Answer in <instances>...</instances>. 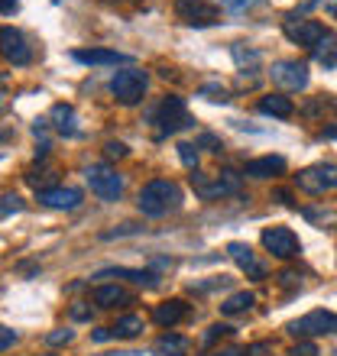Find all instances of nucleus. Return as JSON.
Returning <instances> with one entry per match:
<instances>
[{
	"mask_svg": "<svg viewBox=\"0 0 337 356\" xmlns=\"http://www.w3.org/2000/svg\"><path fill=\"white\" fill-rule=\"evenodd\" d=\"M136 207L146 217H166L168 211L182 207V188L175 181H168V178H152L150 185H143L140 197H136Z\"/></svg>",
	"mask_w": 337,
	"mask_h": 356,
	"instance_id": "nucleus-1",
	"label": "nucleus"
},
{
	"mask_svg": "<svg viewBox=\"0 0 337 356\" xmlns=\"http://www.w3.org/2000/svg\"><path fill=\"white\" fill-rule=\"evenodd\" d=\"M150 123H152V130H156V136L162 140L168 133H178V130H185V127H191V113H188L182 97L166 94V97L150 111Z\"/></svg>",
	"mask_w": 337,
	"mask_h": 356,
	"instance_id": "nucleus-2",
	"label": "nucleus"
},
{
	"mask_svg": "<svg viewBox=\"0 0 337 356\" xmlns=\"http://www.w3.org/2000/svg\"><path fill=\"white\" fill-rule=\"evenodd\" d=\"M146 88H150V78H146V72H140V68H123V72H117V75L111 78V94L123 107L140 104Z\"/></svg>",
	"mask_w": 337,
	"mask_h": 356,
	"instance_id": "nucleus-3",
	"label": "nucleus"
},
{
	"mask_svg": "<svg viewBox=\"0 0 337 356\" xmlns=\"http://www.w3.org/2000/svg\"><path fill=\"white\" fill-rule=\"evenodd\" d=\"M285 330H289L292 337H299V340L328 337V334H337V314H331V311H308L305 318L292 321Z\"/></svg>",
	"mask_w": 337,
	"mask_h": 356,
	"instance_id": "nucleus-4",
	"label": "nucleus"
},
{
	"mask_svg": "<svg viewBox=\"0 0 337 356\" xmlns=\"http://www.w3.org/2000/svg\"><path fill=\"white\" fill-rule=\"evenodd\" d=\"M191 188H195L205 201H211V197H224V195H237V191H240V175H237V172H230V169L217 172L214 178H207V175H201V172H195V175H191Z\"/></svg>",
	"mask_w": 337,
	"mask_h": 356,
	"instance_id": "nucleus-5",
	"label": "nucleus"
},
{
	"mask_svg": "<svg viewBox=\"0 0 337 356\" xmlns=\"http://www.w3.org/2000/svg\"><path fill=\"white\" fill-rule=\"evenodd\" d=\"M299 188L308 191V195H328V191H337V165L334 162H318V165L301 169Z\"/></svg>",
	"mask_w": 337,
	"mask_h": 356,
	"instance_id": "nucleus-6",
	"label": "nucleus"
},
{
	"mask_svg": "<svg viewBox=\"0 0 337 356\" xmlns=\"http://www.w3.org/2000/svg\"><path fill=\"white\" fill-rule=\"evenodd\" d=\"M282 33L295 42V46H305L311 52V49L318 46L321 39L328 36L331 29H324V23H318V19H285V26H282Z\"/></svg>",
	"mask_w": 337,
	"mask_h": 356,
	"instance_id": "nucleus-7",
	"label": "nucleus"
},
{
	"mask_svg": "<svg viewBox=\"0 0 337 356\" xmlns=\"http://www.w3.org/2000/svg\"><path fill=\"white\" fill-rule=\"evenodd\" d=\"M172 10H175V17L182 19V23H188V26H211V23L221 19L217 7L207 3V0H175Z\"/></svg>",
	"mask_w": 337,
	"mask_h": 356,
	"instance_id": "nucleus-8",
	"label": "nucleus"
},
{
	"mask_svg": "<svg viewBox=\"0 0 337 356\" xmlns=\"http://www.w3.org/2000/svg\"><path fill=\"white\" fill-rule=\"evenodd\" d=\"M84 178H88L91 191L101 197V201H117L123 191V178L113 169H107V165H91V169L84 172Z\"/></svg>",
	"mask_w": 337,
	"mask_h": 356,
	"instance_id": "nucleus-9",
	"label": "nucleus"
},
{
	"mask_svg": "<svg viewBox=\"0 0 337 356\" xmlns=\"http://www.w3.org/2000/svg\"><path fill=\"white\" fill-rule=\"evenodd\" d=\"M269 75H272V81L279 88H285V91H301V88L308 85V65L299 62V58H282V62H276Z\"/></svg>",
	"mask_w": 337,
	"mask_h": 356,
	"instance_id": "nucleus-10",
	"label": "nucleus"
},
{
	"mask_svg": "<svg viewBox=\"0 0 337 356\" xmlns=\"http://www.w3.org/2000/svg\"><path fill=\"white\" fill-rule=\"evenodd\" d=\"M262 246H266L276 259L299 256V236L292 234L289 227H269V230H262Z\"/></svg>",
	"mask_w": 337,
	"mask_h": 356,
	"instance_id": "nucleus-11",
	"label": "nucleus"
},
{
	"mask_svg": "<svg viewBox=\"0 0 337 356\" xmlns=\"http://www.w3.org/2000/svg\"><path fill=\"white\" fill-rule=\"evenodd\" d=\"M227 256L237 263V269L246 272V279H266V266L256 259V253H253L246 243H240V240H234V243H227Z\"/></svg>",
	"mask_w": 337,
	"mask_h": 356,
	"instance_id": "nucleus-12",
	"label": "nucleus"
},
{
	"mask_svg": "<svg viewBox=\"0 0 337 356\" xmlns=\"http://www.w3.org/2000/svg\"><path fill=\"white\" fill-rule=\"evenodd\" d=\"M0 42H3V56H7V62H13V65H29V62H33V52H29L26 39H23L19 29L3 26L0 29Z\"/></svg>",
	"mask_w": 337,
	"mask_h": 356,
	"instance_id": "nucleus-13",
	"label": "nucleus"
},
{
	"mask_svg": "<svg viewBox=\"0 0 337 356\" xmlns=\"http://www.w3.org/2000/svg\"><path fill=\"white\" fill-rule=\"evenodd\" d=\"M36 195H39V204L52 207V211H75L81 204V191L78 188H42Z\"/></svg>",
	"mask_w": 337,
	"mask_h": 356,
	"instance_id": "nucleus-14",
	"label": "nucleus"
},
{
	"mask_svg": "<svg viewBox=\"0 0 337 356\" xmlns=\"http://www.w3.org/2000/svg\"><path fill=\"white\" fill-rule=\"evenodd\" d=\"M185 318H188V305L182 298H168L152 308V321H156L159 327H175V324H182Z\"/></svg>",
	"mask_w": 337,
	"mask_h": 356,
	"instance_id": "nucleus-15",
	"label": "nucleus"
},
{
	"mask_svg": "<svg viewBox=\"0 0 337 356\" xmlns=\"http://www.w3.org/2000/svg\"><path fill=\"white\" fill-rule=\"evenodd\" d=\"M75 62H84V65H123V62H130V56L113 52V49H78Z\"/></svg>",
	"mask_w": 337,
	"mask_h": 356,
	"instance_id": "nucleus-16",
	"label": "nucleus"
},
{
	"mask_svg": "<svg viewBox=\"0 0 337 356\" xmlns=\"http://www.w3.org/2000/svg\"><path fill=\"white\" fill-rule=\"evenodd\" d=\"M91 301L97 308H117V305H130V291H123L120 285H97L91 291Z\"/></svg>",
	"mask_w": 337,
	"mask_h": 356,
	"instance_id": "nucleus-17",
	"label": "nucleus"
},
{
	"mask_svg": "<svg viewBox=\"0 0 337 356\" xmlns=\"http://www.w3.org/2000/svg\"><path fill=\"white\" fill-rule=\"evenodd\" d=\"M49 120H52V127H56L62 136H78V117H75V111L68 107V104H56L52 107V113H49Z\"/></svg>",
	"mask_w": 337,
	"mask_h": 356,
	"instance_id": "nucleus-18",
	"label": "nucleus"
},
{
	"mask_svg": "<svg viewBox=\"0 0 337 356\" xmlns=\"http://www.w3.org/2000/svg\"><path fill=\"white\" fill-rule=\"evenodd\" d=\"M285 169V159L282 156H262V159H250L246 162L244 175L250 178H269V175H279Z\"/></svg>",
	"mask_w": 337,
	"mask_h": 356,
	"instance_id": "nucleus-19",
	"label": "nucleus"
},
{
	"mask_svg": "<svg viewBox=\"0 0 337 356\" xmlns=\"http://www.w3.org/2000/svg\"><path fill=\"white\" fill-rule=\"evenodd\" d=\"M94 279H127L133 285H156V272H146V269H101Z\"/></svg>",
	"mask_w": 337,
	"mask_h": 356,
	"instance_id": "nucleus-20",
	"label": "nucleus"
},
{
	"mask_svg": "<svg viewBox=\"0 0 337 356\" xmlns=\"http://www.w3.org/2000/svg\"><path fill=\"white\" fill-rule=\"evenodd\" d=\"M260 113H266V117H279V120H285V117H292L295 113V107H292V101L285 97V94H266V97H260Z\"/></svg>",
	"mask_w": 337,
	"mask_h": 356,
	"instance_id": "nucleus-21",
	"label": "nucleus"
},
{
	"mask_svg": "<svg viewBox=\"0 0 337 356\" xmlns=\"http://www.w3.org/2000/svg\"><path fill=\"white\" fill-rule=\"evenodd\" d=\"M143 327H146V324H143L140 314H127V318H120L111 330H113V337H120V340H133V337H140V334H143Z\"/></svg>",
	"mask_w": 337,
	"mask_h": 356,
	"instance_id": "nucleus-22",
	"label": "nucleus"
},
{
	"mask_svg": "<svg viewBox=\"0 0 337 356\" xmlns=\"http://www.w3.org/2000/svg\"><path fill=\"white\" fill-rule=\"evenodd\" d=\"M311 56L318 58L324 68H334L337 65V36H334V33H328V36L321 39L318 46L311 49Z\"/></svg>",
	"mask_w": 337,
	"mask_h": 356,
	"instance_id": "nucleus-23",
	"label": "nucleus"
},
{
	"mask_svg": "<svg viewBox=\"0 0 337 356\" xmlns=\"http://www.w3.org/2000/svg\"><path fill=\"white\" fill-rule=\"evenodd\" d=\"M156 350L166 356H185L188 353V340L178 337V334H162L159 340H156Z\"/></svg>",
	"mask_w": 337,
	"mask_h": 356,
	"instance_id": "nucleus-24",
	"label": "nucleus"
},
{
	"mask_svg": "<svg viewBox=\"0 0 337 356\" xmlns=\"http://www.w3.org/2000/svg\"><path fill=\"white\" fill-rule=\"evenodd\" d=\"M253 291H237V295H230L227 301H221V311L224 314H244V311L253 308Z\"/></svg>",
	"mask_w": 337,
	"mask_h": 356,
	"instance_id": "nucleus-25",
	"label": "nucleus"
},
{
	"mask_svg": "<svg viewBox=\"0 0 337 356\" xmlns=\"http://www.w3.org/2000/svg\"><path fill=\"white\" fill-rule=\"evenodd\" d=\"M178 159H182V165H185V169L195 172V165H198V146H191V143H178Z\"/></svg>",
	"mask_w": 337,
	"mask_h": 356,
	"instance_id": "nucleus-26",
	"label": "nucleus"
},
{
	"mask_svg": "<svg viewBox=\"0 0 337 356\" xmlns=\"http://www.w3.org/2000/svg\"><path fill=\"white\" fill-rule=\"evenodd\" d=\"M230 330H234V327H224V324H214V327H207V334H205V337H201V343H205V347H211L214 340H221V337H224V334H230Z\"/></svg>",
	"mask_w": 337,
	"mask_h": 356,
	"instance_id": "nucleus-27",
	"label": "nucleus"
},
{
	"mask_svg": "<svg viewBox=\"0 0 337 356\" xmlns=\"http://www.w3.org/2000/svg\"><path fill=\"white\" fill-rule=\"evenodd\" d=\"M256 3H260V0H221V7L230 10V13H244V10L256 7Z\"/></svg>",
	"mask_w": 337,
	"mask_h": 356,
	"instance_id": "nucleus-28",
	"label": "nucleus"
},
{
	"mask_svg": "<svg viewBox=\"0 0 337 356\" xmlns=\"http://www.w3.org/2000/svg\"><path fill=\"white\" fill-rule=\"evenodd\" d=\"M289 356H321V353H318V347H315L311 340H299V343L289 350Z\"/></svg>",
	"mask_w": 337,
	"mask_h": 356,
	"instance_id": "nucleus-29",
	"label": "nucleus"
},
{
	"mask_svg": "<svg viewBox=\"0 0 337 356\" xmlns=\"http://www.w3.org/2000/svg\"><path fill=\"white\" fill-rule=\"evenodd\" d=\"M19 207H23V204H19L17 195H3V211H0V214H3V220H7L10 214H17Z\"/></svg>",
	"mask_w": 337,
	"mask_h": 356,
	"instance_id": "nucleus-30",
	"label": "nucleus"
},
{
	"mask_svg": "<svg viewBox=\"0 0 337 356\" xmlns=\"http://www.w3.org/2000/svg\"><path fill=\"white\" fill-rule=\"evenodd\" d=\"M104 156H107V159H123V156H127V146H123V143H107V146H104Z\"/></svg>",
	"mask_w": 337,
	"mask_h": 356,
	"instance_id": "nucleus-31",
	"label": "nucleus"
},
{
	"mask_svg": "<svg viewBox=\"0 0 337 356\" xmlns=\"http://www.w3.org/2000/svg\"><path fill=\"white\" fill-rule=\"evenodd\" d=\"M49 343H52V347H58V343H68V340H72V330H56V334H49Z\"/></svg>",
	"mask_w": 337,
	"mask_h": 356,
	"instance_id": "nucleus-32",
	"label": "nucleus"
},
{
	"mask_svg": "<svg viewBox=\"0 0 337 356\" xmlns=\"http://www.w3.org/2000/svg\"><path fill=\"white\" fill-rule=\"evenodd\" d=\"M198 146H211V152H221V143H217V136H211V133H205V136L198 140Z\"/></svg>",
	"mask_w": 337,
	"mask_h": 356,
	"instance_id": "nucleus-33",
	"label": "nucleus"
},
{
	"mask_svg": "<svg viewBox=\"0 0 337 356\" xmlns=\"http://www.w3.org/2000/svg\"><path fill=\"white\" fill-rule=\"evenodd\" d=\"M13 340H17V334H13L10 327H3V334H0V347L10 350V347H13Z\"/></svg>",
	"mask_w": 337,
	"mask_h": 356,
	"instance_id": "nucleus-34",
	"label": "nucleus"
},
{
	"mask_svg": "<svg viewBox=\"0 0 337 356\" xmlns=\"http://www.w3.org/2000/svg\"><path fill=\"white\" fill-rule=\"evenodd\" d=\"M205 356H246V353L237 347H224V350H211V353H205Z\"/></svg>",
	"mask_w": 337,
	"mask_h": 356,
	"instance_id": "nucleus-35",
	"label": "nucleus"
},
{
	"mask_svg": "<svg viewBox=\"0 0 337 356\" xmlns=\"http://www.w3.org/2000/svg\"><path fill=\"white\" fill-rule=\"evenodd\" d=\"M88 314H91V311L84 308V305H75V308H72V318H75V321H84Z\"/></svg>",
	"mask_w": 337,
	"mask_h": 356,
	"instance_id": "nucleus-36",
	"label": "nucleus"
},
{
	"mask_svg": "<svg viewBox=\"0 0 337 356\" xmlns=\"http://www.w3.org/2000/svg\"><path fill=\"white\" fill-rule=\"evenodd\" d=\"M101 356H156V353H136V350H120V353H101Z\"/></svg>",
	"mask_w": 337,
	"mask_h": 356,
	"instance_id": "nucleus-37",
	"label": "nucleus"
},
{
	"mask_svg": "<svg viewBox=\"0 0 337 356\" xmlns=\"http://www.w3.org/2000/svg\"><path fill=\"white\" fill-rule=\"evenodd\" d=\"M272 197H276V201H282V204H292V195H289V191H276Z\"/></svg>",
	"mask_w": 337,
	"mask_h": 356,
	"instance_id": "nucleus-38",
	"label": "nucleus"
},
{
	"mask_svg": "<svg viewBox=\"0 0 337 356\" xmlns=\"http://www.w3.org/2000/svg\"><path fill=\"white\" fill-rule=\"evenodd\" d=\"M17 10V0H3V17H10Z\"/></svg>",
	"mask_w": 337,
	"mask_h": 356,
	"instance_id": "nucleus-39",
	"label": "nucleus"
},
{
	"mask_svg": "<svg viewBox=\"0 0 337 356\" xmlns=\"http://www.w3.org/2000/svg\"><path fill=\"white\" fill-rule=\"evenodd\" d=\"M324 140H337V127H324V133H321Z\"/></svg>",
	"mask_w": 337,
	"mask_h": 356,
	"instance_id": "nucleus-40",
	"label": "nucleus"
},
{
	"mask_svg": "<svg viewBox=\"0 0 337 356\" xmlns=\"http://www.w3.org/2000/svg\"><path fill=\"white\" fill-rule=\"evenodd\" d=\"M334 17H337V7H334Z\"/></svg>",
	"mask_w": 337,
	"mask_h": 356,
	"instance_id": "nucleus-41",
	"label": "nucleus"
},
{
	"mask_svg": "<svg viewBox=\"0 0 337 356\" xmlns=\"http://www.w3.org/2000/svg\"><path fill=\"white\" fill-rule=\"evenodd\" d=\"M117 3H123V0H117Z\"/></svg>",
	"mask_w": 337,
	"mask_h": 356,
	"instance_id": "nucleus-42",
	"label": "nucleus"
}]
</instances>
